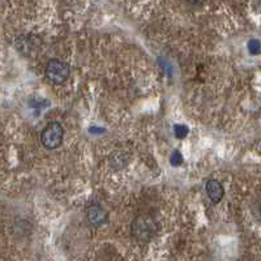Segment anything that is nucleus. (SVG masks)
I'll list each match as a JSON object with an SVG mask.
<instances>
[{"instance_id":"6","label":"nucleus","mask_w":261,"mask_h":261,"mask_svg":"<svg viewBox=\"0 0 261 261\" xmlns=\"http://www.w3.org/2000/svg\"><path fill=\"white\" fill-rule=\"evenodd\" d=\"M174 134H175V136L178 139H184L189 134V129L184 124H175V127H174Z\"/></svg>"},{"instance_id":"9","label":"nucleus","mask_w":261,"mask_h":261,"mask_svg":"<svg viewBox=\"0 0 261 261\" xmlns=\"http://www.w3.org/2000/svg\"><path fill=\"white\" fill-rule=\"evenodd\" d=\"M187 2H188L189 4H192V6H200L204 0H187Z\"/></svg>"},{"instance_id":"8","label":"nucleus","mask_w":261,"mask_h":261,"mask_svg":"<svg viewBox=\"0 0 261 261\" xmlns=\"http://www.w3.org/2000/svg\"><path fill=\"white\" fill-rule=\"evenodd\" d=\"M183 162V157L182 154H180V152H178V150H174L173 154H171L170 157V164L173 165V166H180Z\"/></svg>"},{"instance_id":"7","label":"nucleus","mask_w":261,"mask_h":261,"mask_svg":"<svg viewBox=\"0 0 261 261\" xmlns=\"http://www.w3.org/2000/svg\"><path fill=\"white\" fill-rule=\"evenodd\" d=\"M248 51L252 55H258L261 52V42L258 40H251L248 42Z\"/></svg>"},{"instance_id":"2","label":"nucleus","mask_w":261,"mask_h":261,"mask_svg":"<svg viewBox=\"0 0 261 261\" xmlns=\"http://www.w3.org/2000/svg\"><path fill=\"white\" fill-rule=\"evenodd\" d=\"M46 77L54 84H63L68 80L71 73V68L66 61L60 60V59H51L49 63L46 64L45 68Z\"/></svg>"},{"instance_id":"4","label":"nucleus","mask_w":261,"mask_h":261,"mask_svg":"<svg viewBox=\"0 0 261 261\" xmlns=\"http://www.w3.org/2000/svg\"><path fill=\"white\" fill-rule=\"evenodd\" d=\"M86 221L91 227H101L107 222V213L100 204H91L86 209Z\"/></svg>"},{"instance_id":"5","label":"nucleus","mask_w":261,"mask_h":261,"mask_svg":"<svg viewBox=\"0 0 261 261\" xmlns=\"http://www.w3.org/2000/svg\"><path fill=\"white\" fill-rule=\"evenodd\" d=\"M205 189H207L208 198L210 199L213 204H218L223 199V194H225L223 187H222V184L218 180H209L207 185H205Z\"/></svg>"},{"instance_id":"1","label":"nucleus","mask_w":261,"mask_h":261,"mask_svg":"<svg viewBox=\"0 0 261 261\" xmlns=\"http://www.w3.org/2000/svg\"><path fill=\"white\" fill-rule=\"evenodd\" d=\"M132 237L141 243H148L158 233V223L153 217L143 214L134 219L130 225Z\"/></svg>"},{"instance_id":"3","label":"nucleus","mask_w":261,"mask_h":261,"mask_svg":"<svg viewBox=\"0 0 261 261\" xmlns=\"http://www.w3.org/2000/svg\"><path fill=\"white\" fill-rule=\"evenodd\" d=\"M64 137V129L58 122H51L46 125L41 134V141L46 149H56L61 145Z\"/></svg>"}]
</instances>
